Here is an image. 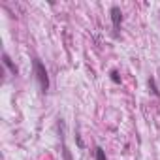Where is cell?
<instances>
[{
  "label": "cell",
  "mask_w": 160,
  "mask_h": 160,
  "mask_svg": "<svg viewBox=\"0 0 160 160\" xmlns=\"http://www.w3.org/2000/svg\"><path fill=\"white\" fill-rule=\"evenodd\" d=\"M109 17H111V23H113V34L115 38L119 36V30H121V23H122V12L119 6H113L111 12H109Z\"/></svg>",
  "instance_id": "2"
},
{
  "label": "cell",
  "mask_w": 160,
  "mask_h": 160,
  "mask_svg": "<svg viewBox=\"0 0 160 160\" xmlns=\"http://www.w3.org/2000/svg\"><path fill=\"white\" fill-rule=\"evenodd\" d=\"M147 85H149V89L152 91V94H154V96H160V92H158V89H156V83H154V79H152V77H149V79H147Z\"/></svg>",
  "instance_id": "6"
},
{
  "label": "cell",
  "mask_w": 160,
  "mask_h": 160,
  "mask_svg": "<svg viewBox=\"0 0 160 160\" xmlns=\"http://www.w3.org/2000/svg\"><path fill=\"white\" fill-rule=\"evenodd\" d=\"M34 75H36V81L40 85V91L47 92V89H49V75H47V70H45L43 62L38 60V58H34Z\"/></svg>",
  "instance_id": "1"
},
{
  "label": "cell",
  "mask_w": 160,
  "mask_h": 160,
  "mask_svg": "<svg viewBox=\"0 0 160 160\" xmlns=\"http://www.w3.org/2000/svg\"><path fill=\"white\" fill-rule=\"evenodd\" d=\"M94 158H96V160H108V158H106V151H104L102 147H96V149H94Z\"/></svg>",
  "instance_id": "5"
},
{
  "label": "cell",
  "mask_w": 160,
  "mask_h": 160,
  "mask_svg": "<svg viewBox=\"0 0 160 160\" xmlns=\"http://www.w3.org/2000/svg\"><path fill=\"white\" fill-rule=\"evenodd\" d=\"M109 75H111V81H113V83H117V85L121 83V77H119L117 70H111V72H109Z\"/></svg>",
  "instance_id": "7"
},
{
  "label": "cell",
  "mask_w": 160,
  "mask_h": 160,
  "mask_svg": "<svg viewBox=\"0 0 160 160\" xmlns=\"http://www.w3.org/2000/svg\"><path fill=\"white\" fill-rule=\"evenodd\" d=\"M58 130H60V139H62V154H64V160H72L70 151H68V147L64 143V122L62 121H58Z\"/></svg>",
  "instance_id": "4"
},
{
  "label": "cell",
  "mask_w": 160,
  "mask_h": 160,
  "mask_svg": "<svg viewBox=\"0 0 160 160\" xmlns=\"http://www.w3.org/2000/svg\"><path fill=\"white\" fill-rule=\"evenodd\" d=\"M2 62H4V66L10 70V73H12V75H17V73H19L17 66L13 64V60L10 58V55H8V53H4V55H2Z\"/></svg>",
  "instance_id": "3"
}]
</instances>
